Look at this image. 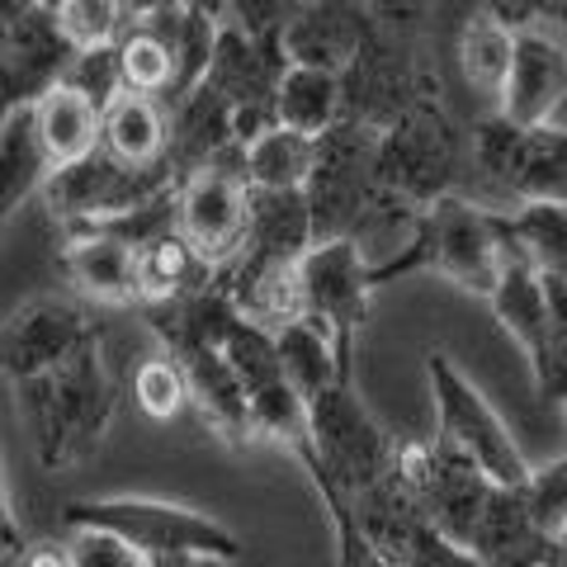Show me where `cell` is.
Here are the masks:
<instances>
[{"mask_svg": "<svg viewBox=\"0 0 567 567\" xmlns=\"http://www.w3.org/2000/svg\"><path fill=\"white\" fill-rule=\"evenodd\" d=\"M114 48H118L123 91L171 104V95H175V58H171V48L137 20V6H123V33H118Z\"/></svg>", "mask_w": 567, "mask_h": 567, "instance_id": "f1b7e54d", "label": "cell"}, {"mask_svg": "<svg viewBox=\"0 0 567 567\" xmlns=\"http://www.w3.org/2000/svg\"><path fill=\"white\" fill-rule=\"evenodd\" d=\"M52 14H58V29L71 52L110 48L123 33V6L114 0H62V6H52Z\"/></svg>", "mask_w": 567, "mask_h": 567, "instance_id": "d6a6232c", "label": "cell"}, {"mask_svg": "<svg viewBox=\"0 0 567 567\" xmlns=\"http://www.w3.org/2000/svg\"><path fill=\"white\" fill-rule=\"evenodd\" d=\"M14 398L43 468H66L85 458L114 421V379L100 331L52 374L14 388Z\"/></svg>", "mask_w": 567, "mask_h": 567, "instance_id": "6da1fadb", "label": "cell"}, {"mask_svg": "<svg viewBox=\"0 0 567 567\" xmlns=\"http://www.w3.org/2000/svg\"><path fill=\"white\" fill-rule=\"evenodd\" d=\"M227 298L241 322L260 331H284L303 317V289H298V260H256L237 256L227 270H218Z\"/></svg>", "mask_w": 567, "mask_h": 567, "instance_id": "ac0fdd59", "label": "cell"}, {"mask_svg": "<svg viewBox=\"0 0 567 567\" xmlns=\"http://www.w3.org/2000/svg\"><path fill=\"white\" fill-rule=\"evenodd\" d=\"M393 440L383 435L374 412L354 398L350 379L308 402V445L298 450L312 483L341 496H360L393 477Z\"/></svg>", "mask_w": 567, "mask_h": 567, "instance_id": "3957f363", "label": "cell"}, {"mask_svg": "<svg viewBox=\"0 0 567 567\" xmlns=\"http://www.w3.org/2000/svg\"><path fill=\"white\" fill-rule=\"evenodd\" d=\"M91 336H95V322L71 298H58V293L29 298V303H20L0 322V379L10 388L43 379L58 364H66Z\"/></svg>", "mask_w": 567, "mask_h": 567, "instance_id": "7c38bea8", "label": "cell"}, {"mask_svg": "<svg viewBox=\"0 0 567 567\" xmlns=\"http://www.w3.org/2000/svg\"><path fill=\"white\" fill-rule=\"evenodd\" d=\"M502 233H506V270H502V284L496 293L487 298L502 331L525 350L529 360V374L544 364V341H548V317H544V284H539V270L529 265V256L516 246L511 227L502 218Z\"/></svg>", "mask_w": 567, "mask_h": 567, "instance_id": "ffe728a7", "label": "cell"}, {"mask_svg": "<svg viewBox=\"0 0 567 567\" xmlns=\"http://www.w3.org/2000/svg\"><path fill=\"white\" fill-rule=\"evenodd\" d=\"M20 567H71V554L58 539H39V544H24Z\"/></svg>", "mask_w": 567, "mask_h": 567, "instance_id": "f35d334b", "label": "cell"}, {"mask_svg": "<svg viewBox=\"0 0 567 567\" xmlns=\"http://www.w3.org/2000/svg\"><path fill=\"white\" fill-rule=\"evenodd\" d=\"M147 567H233V563H218V558H152Z\"/></svg>", "mask_w": 567, "mask_h": 567, "instance_id": "ab89813d", "label": "cell"}, {"mask_svg": "<svg viewBox=\"0 0 567 567\" xmlns=\"http://www.w3.org/2000/svg\"><path fill=\"white\" fill-rule=\"evenodd\" d=\"M218 354L227 360V369L237 374V383H241V393H246V398H256V393H265V388L284 383L275 336H270V331H260V327H251V322H241V317L233 322V331L223 336Z\"/></svg>", "mask_w": 567, "mask_h": 567, "instance_id": "4dcf8cb0", "label": "cell"}, {"mask_svg": "<svg viewBox=\"0 0 567 567\" xmlns=\"http://www.w3.org/2000/svg\"><path fill=\"white\" fill-rule=\"evenodd\" d=\"M175 185L181 181L171 171H123L104 152H91L85 162L48 175L43 204L62 223V233H81V227H110L133 218Z\"/></svg>", "mask_w": 567, "mask_h": 567, "instance_id": "5b68a950", "label": "cell"}, {"mask_svg": "<svg viewBox=\"0 0 567 567\" xmlns=\"http://www.w3.org/2000/svg\"><path fill=\"white\" fill-rule=\"evenodd\" d=\"M374 147L379 133L364 123H341L327 137H317V166L308 181V213H312V246L350 237L354 218L379 194L374 181Z\"/></svg>", "mask_w": 567, "mask_h": 567, "instance_id": "9c48e42d", "label": "cell"}, {"mask_svg": "<svg viewBox=\"0 0 567 567\" xmlns=\"http://www.w3.org/2000/svg\"><path fill=\"white\" fill-rule=\"evenodd\" d=\"M62 85H71L76 95H85L104 114L110 104L123 95V71H118V48H85V52H71L66 62V76Z\"/></svg>", "mask_w": 567, "mask_h": 567, "instance_id": "836d02e7", "label": "cell"}, {"mask_svg": "<svg viewBox=\"0 0 567 567\" xmlns=\"http://www.w3.org/2000/svg\"><path fill=\"white\" fill-rule=\"evenodd\" d=\"M62 270L76 284V293L95 298L104 308H128L137 298V246L123 241L110 227H81L66 233Z\"/></svg>", "mask_w": 567, "mask_h": 567, "instance_id": "e0dca14e", "label": "cell"}, {"mask_svg": "<svg viewBox=\"0 0 567 567\" xmlns=\"http://www.w3.org/2000/svg\"><path fill=\"white\" fill-rule=\"evenodd\" d=\"M171 360H181L185 369V388H189V402L199 406V416L218 431L223 440L233 445H251L256 431H251V406H246V393L237 374L227 369V360L213 346H189V350H175Z\"/></svg>", "mask_w": 567, "mask_h": 567, "instance_id": "44dd1931", "label": "cell"}, {"mask_svg": "<svg viewBox=\"0 0 567 567\" xmlns=\"http://www.w3.org/2000/svg\"><path fill=\"white\" fill-rule=\"evenodd\" d=\"M133 402H137L152 421H171L175 412H185L189 388H185L181 360H171L166 350L152 354V360H142V364L133 369Z\"/></svg>", "mask_w": 567, "mask_h": 567, "instance_id": "1f68e13d", "label": "cell"}, {"mask_svg": "<svg viewBox=\"0 0 567 567\" xmlns=\"http://www.w3.org/2000/svg\"><path fill=\"white\" fill-rule=\"evenodd\" d=\"M275 123L303 137H327L346 123V81L331 71L289 66L275 91Z\"/></svg>", "mask_w": 567, "mask_h": 567, "instance_id": "484cf974", "label": "cell"}, {"mask_svg": "<svg viewBox=\"0 0 567 567\" xmlns=\"http://www.w3.org/2000/svg\"><path fill=\"white\" fill-rule=\"evenodd\" d=\"M29 110H33V133H39V147L52 171L76 166L91 152H100V110L85 95L71 91V85H52Z\"/></svg>", "mask_w": 567, "mask_h": 567, "instance_id": "603a6c76", "label": "cell"}, {"mask_svg": "<svg viewBox=\"0 0 567 567\" xmlns=\"http://www.w3.org/2000/svg\"><path fill=\"white\" fill-rule=\"evenodd\" d=\"M312 251V213L303 189H251L246 251L256 260H303Z\"/></svg>", "mask_w": 567, "mask_h": 567, "instance_id": "7402d4cb", "label": "cell"}, {"mask_svg": "<svg viewBox=\"0 0 567 567\" xmlns=\"http://www.w3.org/2000/svg\"><path fill=\"white\" fill-rule=\"evenodd\" d=\"M213 279H218V270H208L175 227L162 237H152L147 246H137V298H142V308L181 303V298L208 289Z\"/></svg>", "mask_w": 567, "mask_h": 567, "instance_id": "cb8c5ba5", "label": "cell"}, {"mask_svg": "<svg viewBox=\"0 0 567 567\" xmlns=\"http://www.w3.org/2000/svg\"><path fill=\"white\" fill-rule=\"evenodd\" d=\"M563 544H567V529H563Z\"/></svg>", "mask_w": 567, "mask_h": 567, "instance_id": "60d3db41", "label": "cell"}, {"mask_svg": "<svg viewBox=\"0 0 567 567\" xmlns=\"http://www.w3.org/2000/svg\"><path fill=\"white\" fill-rule=\"evenodd\" d=\"M71 43L52 6H0V118L39 104L62 85Z\"/></svg>", "mask_w": 567, "mask_h": 567, "instance_id": "8fae6325", "label": "cell"}, {"mask_svg": "<svg viewBox=\"0 0 567 567\" xmlns=\"http://www.w3.org/2000/svg\"><path fill=\"white\" fill-rule=\"evenodd\" d=\"M284 71H289V62H284L279 33H246L241 24L223 20L199 85L218 91L233 110H251V104H270L275 110V91Z\"/></svg>", "mask_w": 567, "mask_h": 567, "instance_id": "9a60e30c", "label": "cell"}, {"mask_svg": "<svg viewBox=\"0 0 567 567\" xmlns=\"http://www.w3.org/2000/svg\"><path fill=\"white\" fill-rule=\"evenodd\" d=\"M477 166L506 194L516 208L548 204L567 208V128L548 123V128H511L502 118H487L473 137Z\"/></svg>", "mask_w": 567, "mask_h": 567, "instance_id": "52a82bcc", "label": "cell"}, {"mask_svg": "<svg viewBox=\"0 0 567 567\" xmlns=\"http://www.w3.org/2000/svg\"><path fill=\"white\" fill-rule=\"evenodd\" d=\"M511 58H516V33L496 20L492 10H477L473 20L458 29V66H464V81L483 100H492V110L506 91Z\"/></svg>", "mask_w": 567, "mask_h": 567, "instance_id": "83f0119b", "label": "cell"}, {"mask_svg": "<svg viewBox=\"0 0 567 567\" xmlns=\"http://www.w3.org/2000/svg\"><path fill=\"white\" fill-rule=\"evenodd\" d=\"M275 350H279L284 383L303 402L322 398L327 388L350 379V364L341 360V350H336V336L327 327H317L312 317H298V322L275 331Z\"/></svg>", "mask_w": 567, "mask_h": 567, "instance_id": "d4e9b609", "label": "cell"}, {"mask_svg": "<svg viewBox=\"0 0 567 567\" xmlns=\"http://www.w3.org/2000/svg\"><path fill=\"white\" fill-rule=\"evenodd\" d=\"M563 412H567V402H563Z\"/></svg>", "mask_w": 567, "mask_h": 567, "instance_id": "b9f144b4", "label": "cell"}, {"mask_svg": "<svg viewBox=\"0 0 567 567\" xmlns=\"http://www.w3.org/2000/svg\"><path fill=\"white\" fill-rule=\"evenodd\" d=\"M369 39H374V20L369 10L354 6H303L289 14V24L279 33L284 62L289 66H312L331 71L346 81V71L364 58Z\"/></svg>", "mask_w": 567, "mask_h": 567, "instance_id": "2e32d148", "label": "cell"}, {"mask_svg": "<svg viewBox=\"0 0 567 567\" xmlns=\"http://www.w3.org/2000/svg\"><path fill=\"white\" fill-rule=\"evenodd\" d=\"M246 223H251V185L241 166H208L175 189V233L208 270H227L246 251Z\"/></svg>", "mask_w": 567, "mask_h": 567, "instance_id": "30bf717a", "label": "cell"}, {"mask_svg": "<svg viewBox=\"0 0 567 567\" xmlns=\"http://www.w3.org/2000/svg\"><path fill=\"white\" fill-rule=\"evenodd\" d=\"M458 152H454V133L440 104L416 100L393 128L379 133L374 147V181L383 194L406 199L416 208H431L440 199H450V181H454Z\"/></svg>", "mask_w": 567, "mask_h": 567, "instance_id": "8992f818", "label": "cell"}, {"mask_svg": "<svg viewBox=\"0 0 567 567\" xmlns=\"http://www.w3.org/2000/svg\"><path fill=\"white\" fill-rule=\"evenodd\" d=\"M66 554H71V567H147L137 548H128L114 535H100V529H71Z\"/></svg>", "mask_w": 567, "mask_h": 567, "instance_id": "8d00e7d4", "label": "cell"}, {"mask_svg": "<svg viewBox=\"0 0 567 567\" xmlns=\"http://www.w3.org/2000/svg\"><path fill=\"white\" fill-rule=\"evenodd\" d=\"M520 496H525L529 520H535L548 539H563V529H567V454L529 473Z\"/></svg>", "mask_w": 567, "mask_h": 567, "instance_id": "e575fe53", "label": "cell"}, {"mask_svg": "<svg viewBox=\"0 0 567 567\" xmlns=\"http://www.w3.org/2000/svg\"><path fill=\"white\" fill-rule=\"evenodd\" d=\"M567 100V48L544 29L516 33V58H511L506 91L496 100V118L511 128H548Z\"/></svg>", "mask_w": 567, "mask_h": 567, "instance_id": "5bb4252c", "label": "cell"}, {"mask_svg": "<svg viewBox=\"0 0 567 567\" xmlns=\"http://www.w3.org/2000/svg\"><path fill=\"white\" fill-rule=\"evenodd\" d=\"M317 166V137L270 128L241 152V171L251 189H308Z\"/></svg>", "mask_w": 567, "mask_h": 567, "instance_id": "f546056e", "label": "cell"}, {"mask_svg": "<svg viewBox=\"0 0 567 567\" xmlns=\"http://www.w3.org/2000/svg\"><path fill=\"white\" fill-rule=\"evenodd\" d=\"M425 383H431V402H435V421H440L435 440H445L468 464H477L496 487H525L535 468H529V458L520 454L516 435L506 431L496 406L483 398V388H477L445 350L425 354Z\"/></svg>", "mask_w": 567, "mask_h": 567, "instance_id": "277c9868", "label": "cell"}, {"mask_svg": "<svg viewBox=\"0 0 567 567\" xmlns=\"http://www.w3.org/2000/svg\"><path fill=\"white\" fill-rule=\"evenodd\" d=\"M48 156L39 147V133H33V110H14L0 118V233L6 223L20 213V204H29L33 194H43L48 185Z\"/></svg>", "mask_w": 567, "mask_h": 567, "instance_id": "4316f807", "label": "cell"}, {"mask_svg": "<svg viewBox=\"0 0 567 567\" xmlns=\"http://www.w3.org/2000/svg\"><path fill=\"white\" fill-rule=\"evenodd\" d=\"M20 554H24V529H20V516H14L6 464H0V558H20Z\"/></svg>", "mask_w": 567, "mask_h": 567, "instance_id": "74e56055", "label": "cell"}, {"mask_svg": "<svg viewBox=\"0 0 567 567\" xmlns=\"http://www.w3.org/2000/svg\"><path fill=\"white\" fill-rule=\"evenodd\" d=\"M425 265L473 298H492L506 270L502 213L468 199H440L425 208Z\"/></svg>", "mask_w": 567, "mask_h": 567, "instance_id": "ba28073f", "label": "cell"}, {"mask_svg": "<svg viewBox=\"0 0 567 567\" xmlns=\"http://www.w3.org/2000/svg\"><path fill=\"white\" fill-rule=\"evenodd\" d=\"M71 529H100L114 535L142 558H218L237 563L241 539L223 520L204 516V511L152 502V496H100V502H71L66 506Z\"/></svg>", "mask_w": 567, "mask_h": 567, "instance_id": "7a4b0ae2", "label": "cell"}, {"mask_svg": "<svg viewBox=\"0 0 567 567\" xmlns=\"http://www.w3.org/2000/svg\"><path fill=\"white\" fill-rule=\"evenodd\" d=\"M317 492H322V502H327V511H331V529H336V567H388L374 548H369V539L354 529V520H350V506H346V496L341 492H331V487H322L317 483Z\"/></svg>", "mask_w": 567, "mask_h": 567, "instance_id": "d590c367", "label": "cell"}, {"mask_svg": "<svg viewBox=\"0 0 567 567\" xmlns=\"http://www.w3.org/2000/svg\"><path fill=\"white\" fill-rule=\"evenodd\" d=\"M100 152L123 171H171V114L162 100L123 91L110 110L100 114Z\"/></svg>", "mask_w": 567, "mask_h": 567, "instance_id": "d6986e66", "label": "cell"}, {"mask_svg": "<svg viewBox=\"0 0 567 567\" xmlns=\"http://www.w3.org/2000/svg\"><path fill=\"white\" fill-rule=\"evenodd\" d=\"M298 289H303V317L336 336V350L350 364V346L369 312V293H374V275L354 251V241H317L312 251L298 260Z\"/></svg>", "mask_w": 567, "mask_h": 567, "instance_id": "4fadbf2b", "label": "cell"}]
</instances>
